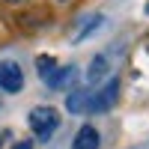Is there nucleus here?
Instances as JSON below:
<instances>
[{
	"mask_svg": "<svg viewBox=\"0 0 149 149\" xmlns=\"http://www.w3.org/2000/svg\"><path fill=\"white\" fill-rule=\"evenodd\" d=\"M27 125H30V131L36 134V140H48V137L60 128V113H57V107H51V104L33 107L30 113H27Z\"/></svg>",
	"mask_w": 149,
	"mask_h": 149,
	"instance_id": "nucleus-1",
	"label": "nucleus"
},
{
	"mask_svg": "<svg viewBox=\"0 0 149 149\" xmlns=\"http://www.w3.org/2000/svg\"><path fill=\"white\" fill-rule=\"evenodd\" d=\"M119 98V81L110 78L104 86L93 90V102H90V113H102V110H110Z\"/></svg>",
	"mask_w": 149,
	"mask_h": 149,
	"instance_id": "nucleus-2",
	"label": "nucleus"
},
{
	"mask_svg": "<svg viewBox=\"0 0 149 149\" xmlns=\"http://www.w3.org/2000/svg\"><path fill=\"white\" fill-rule=\"evenodd\" d=\"M24 86V72L15 60H0V90H6L9 95L21 93Z\"/></svg>",
	"mask_w": 149,
	"mask_h": 149,
	"instance_id": "nucleus-3",
	"label": "nucleus"
},
{
	"mask_svg": "<svg viewBox=\"0 0 149 149\" xmlns=\"http://www.w3.org/2000/svg\"><path fill=\"white\" fill-rule=\"evenodd\" d=\"M90 102H93V90H86V86L72 90L66 98V110L69 113H90Z\"/></svg>",
	"mask_w": 149,
	"mask_h": 149,
	"instance_id": "nucleus-4",
	"label": "nucleus"
},
{
	"mask_svg": "<svg viewBox=\"0 0 149 149\" xmlns=\"http://www.w3.org/2000/svg\"><path fill=\"white\" fill-rule=\"evenodd\" d=\"M107 74H110V60H107L104 54H95L93 63H90V69H86V84L95 86V84H102Z\"/></svg>",
	"mask_w": 149,
	"mask_h": 149,
	"instance_id": "nucleus-5",
	"label": "nucleus"
},
{
	"mask_svg": "<svg viewBox=\"0 0 149 149\" xmlns=\"http://www.w3.org/2000/svg\"><path fill=\"white\" fill-rule=\"evenodd\" d=\"M98 143H102L98 131L93 125H81L78 134H74V140H72V149H98Z\"/></svg>",
	"mask_w": 149,
	"mask_h": 149,
	"instance_id": "nucleus-6",
	"label": "nucleus"
},
{
	"mask_svg": "<svg viewBox=\"0 0 149 149\" xmlns=\"http://www.w3.org/2000/svg\"><path fill=\"white\" fill-rule=\"evenodd\" d=\"M74 78V66H57L51 72V78H48L45 84L51 86V90H63V86H69V81Z\"/></svg>",
	"mask_w": 149,
	"mask_h": 149,
	"instance_id": "nucleus-7",
	"label": "nucleus"
},
{
	"mask_svg": "<svg viewBox=\"0 0 149 149\" xmlns=\"http://www.w3.org/2000/svg\"><path fill=\"white\" fill-rule=\"evenodd\" d=\"M102 24H104V15H93V18H86V21H84V27L74 33V45H78V42H84L86 36H93L98 27H102Z\"/></svg>",
	"mask_w": 149,
	"mask_h": 149,
	"instance_id": "nucleus-8",
	"label": "nucleus"
},
{
	"mask_svg": "<svg viewBox=\"0 0 149 149\" xmlns=\"http://www.w3.org/2000/svg\"><path fill=\"white\" fill-rule=\"evenodd\" d=\"M54 69H57V60H54V57L42 54L39 60H36V72H39V78H42V81L51 78V72H54Z\"/></svg>",
	"mask_w": 149,
	"mask_h": 149,
	"instance_id": "nucleus-9",
	"label": "nucleus"
},
{
	"mask_svg": "<svg viewBox=\"0 0 149 149\" xmlns=\"http://www.w3.org/2000/svg\"><path fill=\"white\" fill-rule=\"evenodd\" d=\"M12 149H33V143H30V140H18Z\"/></svg>",
	"mask_w": 149,
	"mask_h": 149,
	"instance_id": "nucleus-10",
	"label": "nucleus"
},
{
	"mask_svg": "<svg viewBox=\"0 0 149 149\" xmlns=\"http://www.w3.org/2000/svg\"><path fill=\"white\" fill-rule=\"evenodd\" d=\"M143 12H146V15H149V3H146V6H143Z\"/></svg>",
	"mask_w": 149,
	"mask_h": 149,
	"instance_id": "nucleus-11",
	"label": "nucleus"
},
{
	"mask_svg": "<svg viewBox=\"0 0 149 149\" xmlns=\"http://www.w3.org/2000/svg\"><path fill=\"white\" fill-rule=\"evenodd\" d=\"M0 149H3V134H0Z\"/></svg>",
	"mask_w": 149,
	"mask_h": 149,
	"instance_id": "nucleus-12",
	"label": "nucleus"
},
{
	"mask_svg": "<svg viewBox=\"0 0 149 149\" xmlns=\"http://www.w3.org/2000/svg\"><path fill=\"white\" fill-rule=\"evenodd\" d=\"M57 3H69V0H57Z\"/></svg>",
	"mask_w": 149,
	"mask_h": 149,
	"instance_id": "nucleus-13",
	"label": "nucleus"
},
{
	"mask_svg": "<svg viewBox=\"0 0 149 149\" xmlns=\"http://www.w3.org/2000/svg\"><path fill=\"white\" fill-rule=\"evenodd\" d=\"M9 3H18V0H9Z\"/></svg>",
	"mask_w": 149,
	"mask_h": 149,
	"instance_id": "nucleus-14",
	"label": "nucleus"
}]
</instances>
